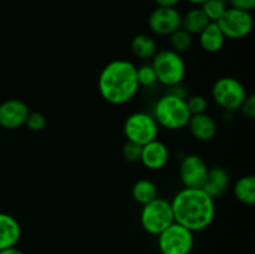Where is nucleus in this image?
<instances>
[{"mask_svg":"<svg viewBox=\"0 0 255 254\" xmlns=\"http://www.w3.org/2000/svg\"><path fill=\"white\" fill-rule=\"evenodd\" d=\"M174 222L191 232L208 228L216 218V202L202 188H186L178 192L171 202Z\"/></svg>","mask_w":255,"mask_h":254,"instance_id":"nucleus-1","label":"nucleus"},{"mask_svg":"<svg viewBox=\"0 0 255 254\" xmlns=\"http://www.w3.org/2000/svg\"><path fill=\"white\" fill-rule=\"evenodd\" d=\"M97 87L102 99L109 104L116 106L127 104L139 89L137 67L128 60H114L100 72Z\"/></svg>","mask_w":255,"mask_h":254,"instance_id":"nucleus-2","label":"nucleus"},{"mask_svg":"<svg viewBox=\"0 0 255 254\" xmlns=\"http://www.w3.org/2000/svg\"><path fill=\"white\" fill-rule=\"evenodd\" d=\"M152 116L159 127L169 131H178L188 125L192 115L184 97L168 92L156 102Z\"/></svg>","mask_w":255,"mask_h":254,"instance_id":"nucleus-3","label":"nucleus"},{"mask_svg":"<svg viewBox=\"0 0 255 254\" xmlns=\"http://www.w3.org/2000/svg\"><path fill=\"white\" fill-rule=\"evenodd\" d=\"M151 65L156 72L157 82L166 87L178 86L186 77V62L179 52L172 49L157 51Z\"/></svg>","mask_w":255,"mask_h":254,"instance_id":"nucleus-4","label":"nucleus"},{"mask_svg":"<svg viewBox=\"0 0 255 254\" xmlns=\"http://www.w3.org/2000/svg\"><path fill=\"white\" fill-rule=\"evenodd\" d=\"M139 223L143 231L151 236H158L174 223L173 209L169 201L157 197L149 203L142 206Z\"/></svg>","mask_w":255,"mask_h":254,"instance_id":"nucleus-5","label":"nucleus"},{"mask_svg":"<svg viewBox=\"0 0 255 254\" xmlns=\"http://www.w3.org/2000/svg\"><path fill=\"white\" fill-rule=\"evenodd\" d=\"M247 96L246 86L236 77H219L212 86V97L224 111H238Z\"/></svg>","mask_w":255,"mask_h":254,"instance_id":"nucleus-6","label":"nucleus"},{"mask_svg":"<svg viewBox=\"0 0 255 254\" xmlns=\"http://www.w3.org/2000/svg\"><path fill=\"white\" fill-rule=\"evenodd\" d=\"M159 126L152 115L147 112H133L124 124V133L127 141L144 146L148 142L157 139Z\"/></svg>","mask_w":255,"mask_h":254,"instance_id":"nucleus-7","label":"nucleus"},{"mask_svg":"<svg viewBox=\"0 0 255 254\" xmlns=\"http://www.w3.org/2000/svg\"><path fill=\"white\" fill-rule=\"evenodd\" d=\"M157 246L161 254H191L194 233L174 222L157 236Z\"/></svg>","mask_w":255,"mask_h":254,"instance_id":"nucleus-8","label":"nucleus"},{"mask_svg":"<svg viewBox=\"0 0 255 254\" xmlns=\"http://www.w3.org/2000/svg\"><path fill=\"white\" fill-rule=\"evenodd\" d=\"M216 22L226 39L232 40L247 37L252 32L254 25L251 11H244L234 7H228Z\"/></svg>","mask_w":255,"mask_h":254,"instance_id":"nucleus-9","label":"nucleus"},{"mask_svg":"<svg viewBox=\"0 0 255 254\" xmlns=\"http://www.w3.org/2000/svg\"><path fill=\"white\" fill-rule=\"evenodd\" d=\"M209 167L198 154H187L179 164V178L186 188H202Z\"/></svg>","mask_w":255,"mask_h":254,"instance_id":"nucleus-10","label":"nucleus"},{"mask_svg":"<svg viewBox=\"0 0 255 254\" xmlns=\"http://www.w3.org/2000/svg\"><path fill=\"white\" fill-rule=\"evenodd\" d=\"M181 17L176 7H159L157 6L149 14L148 27L153 34L158 36H169L181 29Z\"/></svg>","mask_w":255,"mask_h":254,"instance_id":"nucleus-11","label":"nucleus"},{"mask_svg":"<svg viewBox=\"0 0 255 254\" xmlns=\"http://www.w3.org/2000/svg\"><path fill=\"white\" fill-rule=\"evenodd\" d=\"M29 112V107L21 100H6L0 104V126L6 129L20 128L26 122Z\"/></svg>","mask_w":255,"mask_h":254,"instance_id":"nucleus-12","label":"nucleus"},{"mask_svg":"<svg viewBox=\"0 0 255 254\" xmlns=\"http://www.w3.org/2000/svg\"><path fill=\"white\" fill-rule=\"evenodd\" d=\"M169 149L166 143L158 139L148 142L142 146L139 162L151 171H159L167 166L169 161Z\"/></svg>","mask_w":255,"mask_h":254,"instance_id":"nucleus-13","label":"nucleus"},{"mask_svg":"<svg viewBox=\"0 0 255 254\" xmlns=\"http://www.w3.org/2000/svg\"><path fill=\"white\" fill-rule=\"evenodd\" d=\"M187 126H188L192 136L197 141L201 142L212 141L218 131L216 120L206 112L199 115H192Z\"/></svg>","mask_w":255,"mask_h":254,"instance_id":"nucleus-14","label":"nucleus"},{"mask_svg":"<svg viewBox=\"0 0 255 254\" xmlns=\"http://www.w3.org/2000/svg\"><path fill=\"white\" fill-rule=\"evenodd\" d=\"M21 238V226L11 214L0 212V251L16 247Z\"/></svg>","mask_w":255,"mask_h":254,"instance_id":"nucleus-15","label":"nucleus"},{"mask_svg":"<svg viewBox=\"0 0 255 254\" xmlns=\"http://www.w3.org/2000/svg\"><path fill=\"white\" fill-rule=\"evenodd\" d=\"M229 184H231V177H229L228 171L223 167L217 166L208 169L207 179L202 189L208 193L212 198L216 199L228 189Z\"/></svg>","mask_w":255,"mask_h":254,"instance_id":"nucleus-16","label":"nucleus"},{"mask_svg":"<svg viewBox=\"0 0 255 254\" xmlns=\"http://www.w3.org/2000/svg\"><path fill=\"white\" fill-rule=\"evenodd\" d=\"M199 45L202 49L209 54H216L221 51L226 42V36L217 25V22L211 21L201 32H199Z\"/></svg>","mask_w":255,"mask_h":254,"instance_id":"nucleus-17","label":"nucleus"},{"mask_svg":"<svg viewBox=\"0 0 255 254\" xmlns=\"http://www.w3.org/2000/svg\"><path fill=\"white\" fill-rule=\"evenodd\" d=\"M209 22L211 21L201 7H193L181 17V29L191 35H198Z\"/></svg>","mask_w":255,"mask_h":254,"instance_id":"nucleus-18","label":"nucleus"},{"mask_svg":"<svg viewBox=\"0 0 255 254\" xmlns=\"http://www.w3.org/2000/svg\"><path fill=\"white\" fill-rule=\"evenodd\" d=\"M131 50L133 55L142 60L152 59L158 51L156 40L147 34L136 35L131 41Z\"/></svg>","mask_w":255,"mask_h":254,"instance_id":"nucleus-19","label":"nucleus"},{"mask_svg":"<svg viewBox=\"0 0 255 254\" xmlns=\"http://www.w3.org/2000/svg\"><path fill=\"white\" fill-rule=\"evenodd\" d=\"M234 196L241 203L253 206L255 203V177L252 174L243 176L234 184Z\"/></svg>","mask_w":255,"mask_h":254,"instance_id":"nucleus-20","label":"nucleus"},{"mask_svg":"<svg viewBox=\"0 0 255 254\" xmlns=\"http://www.w3.org/2000/svg\"><path fill=\"white\" fill-rule=\"evenodd\" d=\"M132 197L137 203L144 206L158 197V189L153 182L142 178L138 179L132 187Z\"/></svg>","mask_w":255,"mask_h":254,"instance_id":"nucleus-21","label":"nucleus"},{"mask_svg":"<svg viewBox=\"0 0 255 254\" xmlns=\"http://www.w3.org/2000/svg\"><path fill=\"white\" fill-rule=\"evenodd\" d=\"M228 4L227 0H206L203 4L201 5V9L203 10L204 14L209 19V21L216 22L222 15L224 14L227 9H228Z\"/></svg>","mask_w":255,"mask_h":254,"instance_id":"nucleus-22","label":"nucleus"},{"mask_svg":"<svg viewBox=\"0 0 255 254\" xmlns=\"http://www.w3.org/2000/svg\"><path fill=\"white\" fill-rule=\"evenodd\" d=\"M169 44H171L172 50L181 54V52L191 49L192 44H193V39H192L191 34L184 31L183 29H178L173 34L169 35Z\"/></svg>","mask_w":255,"mask_h":254,"instance_id":"nucleus-23","label":"nucleus"},{"mask_svg":"<svg viewBox=\"0 0 255 254\" xmlns=\"http://www.w3.org/2000/svg\"><path fill=\"white\" fill-rule=\"evenodd\" d=\"M137 80H138L139 86H153L157 82L156 72H154L152 65H142L137 67Z\"/></svg>","mask_w":255,"mask_h":254,"instance_id":"nucleus-24","label":"nucleus"},{"mask_svg":"<svg viewBox=\"0 0 255 254\" xmlns=\"http://www.w3.org/2000/svg\"><path fill=\"white\" fill-rule=\"evenodd\" d=\"M46 124H47V120L46 117H45V115L37 111L29 112V116H27L26 122H25L27 128H29L30 131H34V132L42 131V129L46 127Z\"/></svg>","mask_w":255,"mask_h":254,"instance_id":"nucleus-25","label":"nucleus"},{"mask_svg":"<svg viewBox=\"0 0 255 254\" xmlns=\"http://www.w3.org/2000/svg\"><path fill=\"white\" fill-rule=\"evenodd\" d=\"M186 101L191 115L204 114L207 111V107H208V101L202 95H194V96L186 99Z\"/></svg>","mask_w":255,"mask_h":254,"instance_id":"nucleus-26","label":"nucleus"},{"mask_svg":"<svg viewBox=\"0 0 255 254\" xmlns=\"http://www.w3.org/2000/svg\"><path fill=\"white\" fill-rule=\"evenodd\" d=\"M142 146L133 143V142L127 141L122 147V156L126 161L128 162H139V157H141Z\"/></svg>","mask_w":255,"mask_h":254,"instance_id":"nucleus-27","label":"nucleus"},{"mask_svg":"<svg viewBox=\"0 0 255 254\" xmlns=\"http://www.w3.org/2000/svg\"><path fill=\"white\" fill-rule=\"evenodd\" d=\"M241 112L247 117V119L253 120L255 117V96L254 95H248L247 99L241 106Z\"/></svg>","mask_w":255,"mask_h":254,"instance_id":"nucleus-28","label":"nucleus"},{"mask_svg":"<svg viewBox=\"0 0 255 254\" xmlns=\"http://www.w3.org/2000/svg\"><path fill=\"white\" fill-rule=\"evenodd\" d=\"M227 4L229 7L252 11L255 7V0H227Z\"/></svg>","mask_w":255,"mask_h":254,"instance_id":"nucleus-29","label":"nucleus"},{"mask_svg":"<svg viewBox=\"0 0 255 254\" xmlns=\"http://www.w3.org/2000/svg\"><path fill=\"white\" fill-rule=\"evenodd\" d=\"M154 2L159 7H176L181 0H154Z\"/></svg>","mask_w":255,"mask_h":254,"instance_id":"nucleus-30","label":"nucleus"},{"mask_svg":"<svg viewBox=\"0 0 255 254\" xmlns=\"http://www.w3.org/2000/svg\"><path fill=\"white\" fill-rule=\"evenodd\" d=\"M0 254H25V253L22 251H20L19 248H16V247H10V248L0 251Z\"/></svg>","mask_w":255,"mask_h":254,"instance_id":"nucleus-31","label":"nucleus"},{"mask_svg":"<svg viewBox=\"0 0 255 254\" xmlns=\"http://www.w3.org/2000/svg\"><path fill=\"white\" fill-rule=\"evenodd\" d=\"M187 1H189L191 4H193V5H202L204 1H206V0H187Z\"/></svg>","mask_w":255,"mask_h":254,"instance_id":"nucleus-32","label":"nucleus"}]
</instances>
